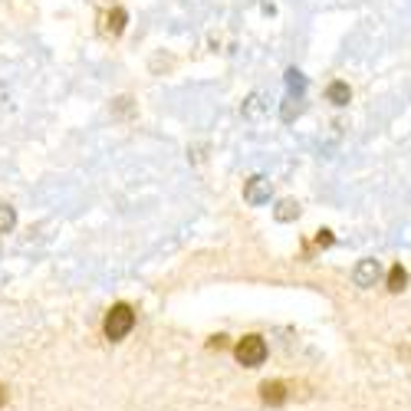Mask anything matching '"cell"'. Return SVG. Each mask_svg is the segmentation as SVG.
Segmentation results:
<instances>
[{
	"instance_id": "1",
	"label": "cell",
	"mask_w": 411,
	"mask_h": 411,
	"mask_svg": "<svg viewBox=\"0 0 411 411\" xmlns=\"http://www.w3.org/2000/svg\"><path fill=\"white\" fill-rule=\"evenodd\" d=\"M132 326H135V309L128 303H116L106 313V326H102V329H106V336L112 342H119L132 332Z\"/></svg>"
},
{
	"instance_id": "2",
	"label": "cell",
	"mask_w": 411,
	"mask_h": 411,
	"mask_svg": "<svg viewBox=\"0 0 411 411\" xmlns=\"http://www.w3.org/2000/svg\"><path fill=\"white\" fill-rule=\"evenodd\" d=\"M234 356H237L241 366L257 368V366H263V358H267V342L260 339V336H243V339L234 346Z\"/></svg>"
},
{
	"instance_id": "3",
	"label": "cell",
	"mask_w": 411,
	"mask_h": 411,
	"mask_svg": "<svg viewBox=\"0 0 411 411\" xmlns=\"http://www.w3.org/2000/svg\"><path fill=\"white\" fill-rule=\"evenodd\" d=\"M270 194H273V181L267 175H253L247 185H243V201L247 204H267Z\"/></svg>"
},
{
	"instance_id": "4",
	"label": "cell",
	"mask_w": 411,
	"mask_h": 411,
	"mask_svg": "<svg viewBox=\"0 0 411 411\" xmlns=\"http://www.w3.org/2000/svg\"><path fill=\"white\" fill-rule=\"evenodd\" d=\"M378 277H382V263L372 257L358 260L356 270H352V280H356V286H362V290H368V286H376Z\"/></svg>"
},
{
	"instance_id": "5",
	"label": "cell",
	"mask_w": 411,
	"mask_h": 411,
	"mask_svg": "<svg viewBox=\"0 0 411 411\" xmlns=\"http://www.w3.org/2000/svg\"><path fill=\"white\" fill-rule=\"evenodd\" d=\"M126 20H128V13L122 7L109 10L106 17H102V33H106V36H119L122 30H126Z\"/></svg>"
},
{
	"instance_id": "6",
	"label": "cell",
	"mask_w": 411,
	"mask_h": 411,
	"mask_svg": "<svg viewBox=\"0 0 411 411\" xmlns=\"http://www.w3.org/2000/svg\"><path fill=\"white\" fill-rule=\"evenodd\" d=\"M260 398H263V405H283L286 402V385L283 382H263L260 385Z\"/></svg>"
},
{
	"instance_id": "7",
	"label": "cell",
	"mask_w": 411,
	"mask_h": 411,
	"mask_svg": "<svg viewBox=\"0 0 411 411\" xmlns=\"http://www.w3.org/2000/svg\"><path fill=\"white\" fill-rule=\"evenodd\" d=\"M326 99H329L332 106H349V99H352V89H349V82L336 80L326 86Z\"/></svg>"
},
{
	"instance_id": "8",
	"label": "cell",
	"mask_w": 411,
	"mask_h": 411,
	"mask_svg": "<svg viewBox=\"0 0 411 411\" xmlns=\"http://www.w3.org/2000/svg\"><path fill=\"white\" fill-rule=\"evenodd\" d=\"M385 283H388V290H392V293H402L405 283H408V273H405L402 263H395V267L388 270V277H385Z\"/></svg>"
},
{
	"instance_id": "9",
	"label": "cell",
	"mask_w": 411,
	"mask_h": 411,
	"mask_svg": "<svg viewBox=\"0 0 411 411\" xmlns=\"http://www.w3.org/2000/svg\"><path fill=\"white\" fill-rule=\"evenodd\" d=\"M273 214H277V221H296V217H300V204H296V201H290V197H286V201H280L277 204V211H273Z\"/></svg>"
},
{
	"instance_id": "10",
	"label": "cell",
	"mask_w": 411,
	"mask_h": 411,
	"mask_svg": "<svg viewBox=\"0 0 411 411\" xmlns=\"http://www.w3.org/2000/svg\"><path fill=\"white\" fill-rule=\"evenodd\" d=\"M286 86H290V92L303 96V89H306V76H303L300 70H286Z\"/></svg>"
},
{
	"instance_id": "11",
	"label": "cell",
	"mask_w": 411,
	"mask_h": 411,
	"mask_svg": "<svg viewBox=\"0 0 411 411\" xmlns=\"http://www.w3.org/2000/svg\"><path fill=\"white\" fill-rule=\"evenodd\" d=\"M13 224H17V211L10 204H0V234L13 231Z\"/></svg>"
},
{
	"instance_id": "12",
	"label": "cell",
	"mask_w": 411,
	"mask_h": 411,
	"mask_svg": "<svg viewBox=\"0 0 411 411\" xmlns=\"http://www.w3.org/2000/svg\"><path fill=\"white\" fill-rule=\"evenodd\" d=\"M300 112H303V106H300L296 99H286L283 109H280V116H283V122H293V119L300 116Z\"/></svg>"
},
{
	"instance_id": "13",
	"label": "cell",
	"mask_w": 411,
	"mask_h": 411,
	"mask_svg": "<svg viewBox=\"0 0 411 411\" xmlns=\"http://www.w3.org/2000/svg\"><path fill=\"white\" fill-rule=\"evenodd\" d=\"M260 112H263V106H260V96H251V99H247V106H243V116H247V119H257Z\"/></svg>"
},
{
	"instance_id": "14",
	"label": "cell",
	"mask_w": 411,
	"mask_h": 411,
	"mask_svg": "<svg viewBox=\"0 0 411 411\" xmlns=\"http://www.w3.org/2000/svg\"><path fill=\"white\" fill-rule=\"evenodd\" d=\"M316 243H319V247H329V243H332V234H329V231H319V237H316Z\"/></svg>"
},
{
	"instance_id": "15",
	"label": "cell",
	"mask_w": 411,
	"mask_h": 411,
	"mask_svg": "<svg viewBox=\"0 0 411 411\" xmlns=\"http://www.w3.org/2000/svg\"><path fill=\"white\" fill-rule=\"evenodd\" d=\"M7 405V385H0V408Z\"/></svg>"
}]
</instances>
